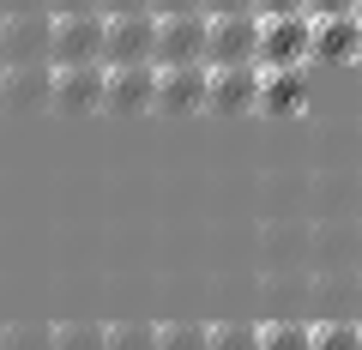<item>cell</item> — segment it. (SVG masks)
Segmentation results:
<instances>
[{
    "label": "cell",
    "instance_id": "cell-1",
    "mask_svg": "<svg viewBox=\"0 0 362 350\" xmlns=\"http://www.w3.org/2000/svg\"><path fill=\"white\" fill-rule=\"evenodd\" d=\"M314 272V218L259 223V278H296Z\"/></svg>",
    "mask_w": 362,
    "mask_h": 350
},
{
    "label": "cell",
    "instance_id": "cell-2",
    "mask_svg": "<svg viewBox=\"0 0 362 350\" xmlns=\"http://www.w3.org/2000/svg\"><path fill=\"white\" fill-rule=\"evenodd\" d=\"M54 66H109V13H54Z\"/></svg>",
    "mask_w": 362,
    "mask_h": 350
},
{
    "label": "cell",
    "instance_id": "cell-3",
    "mask_svg": "<svg viewBox=\"0 0 362 350\" xmlns=\"http://www.w3.org/2000/svg\"><path fill=\"white\" fill-rule=\"evenodd\" d=\"M314 218V169H266L259 175V223Z\"/></svg>",
    "mask_w": 362,
    "mask_h": 350
},
{
    "label": "cell",
    "instance_id": "cell-4",
    "mask_svg": "<svg viewBox=\"0 0 362 350\" xmlns=\"http://www.w3.org/2000/svg\"><path fill=\"white\" fill-rule=\"evenodd\" d=\"M157 66H211V13H175V18H163Z\"/></svg>",
    "mask_w": 362,
    "mask_h": 350
},
{
    "label": "cell",
    "instance_id": "cell-5",
    "mask_svg": "<svg viewBox=\"0 0 362 350\" xmlns=\"http://www.w3.org/2000/svg\"><path fill=\"white\" fill-rule=\"evenodd\" d=\"M157 37H163L157 13H115L109 18V66H157Z\"/></svg>",
    "mask_w": 362,
    "mask_h": 350
},
{
    "label": "cell",
    "instance_id": "cell-6",
    "mask_svg": "<svg viewBox=\"0 0 362 350\" xmlns=\"http://www.w3.org/2000/svg\"><path fill=\"white\" fill-rule=\"evenodd\" d=\"M314 54V13H290V18H266V42H259V66L284 73V66H308Z\"/></svg>",
    "mask_w": 362,
    "mask_h": 350
},
{
    "label": "cell",
    "instance_id": "cell-7",
    "mask_svg": "<svg viewBox=\"0 0 362 350\" xmlns=\"http://www.w3.org/2000/svg\"><path fill=\"white\" fill-rule=\"evenodd\" d=\"M259 42H266V18L259 13L211 18V66H259Z\"/></svg>",
    "mask_w": 362,
    "mask_h": 350
},
{
    "label": "cell",
    "instance_id": "cell-8",
    "mask_svg": "<svg viewBox=\"0 0 362 350\" xmlns=\"http://www.w3.org/2000/svg\"><path fill=\"white\" fill-rule=\"evenodd\" d=\"M332 218H362V163L314 169V223Z\"/></svg>",
    "mask_w": 362,
    "mask_h": 350
},
{
    "label": "cell",
    "instance_id": "cell-9",
    "mask_svg": "<svg viewBox=\"0 0 362 350\" xmlns=\"http://www.w3.org/2000/svg\"><path fill=\"white\" fill-rule=\"evenodd\" d=\"M6 66L54 61V13H6Z\"/></svg>",
    "mask_w": 362,
    "mask_h": 350
},
{
    "label": "cell",
    "instance_id": "cell-10",
    "mask_svg": "<svg viewBox=\"0 0 362 350\" xmlns=\"http://www.w3.org/2000/svg\"><path fill=\"white\" fill-rule=\"evenodd\" d=\"M314 272H362V218L314 223Z\"/></svg>",
    "mask_w": 362,
    "mask_h": 350
},
{
    "label": "cell",
    "instance_id": "cell-11",
    "mask_svg": "<svg viewBox=\"0 0 362 350\" xmlns=\"http://www.w3.org/2000/svg\"><path fill=\"white\" fill-rule=\"evenodd\" d=\"M266 91V66H211V115H254Z\"/></svg>",
    "mask_w": 362,
    "mask_h": 350
},
{
    "label": "cell",
    "instance_id": "cell-12",
    "mask_svg": "<svg viewBox=\"0 0 362 350\" xmlns=\"http://www.w3.org/2000/svg\"><path fill=\"white\" fill-rule=\"evenodd\" d=\"M157 109L163 115H194L211 103V66H157Z\"/></svg>",
    "mask_w": 362,
    "mask_h": 350
},
{
    "label": "cell",
    "instance_id": "cell-13",
    "mask_svg": "<svg viewBox=\"0 0 362 350\" xmlns=\"http://www.w3.org/2000/svg\"><path fill=\"white\" fill-rule=\"evenodd\" d=\"M109 103V66H54V109L85 115Z\"/></svg>",
    "mask_w": 362,
    "mask_h": 350
},
{
    "label": "cell",
    "instance_id": "cell-14",
    "mask_svg": "<svg viewBox=\"0 0 362 350\" xmlns=\"http://www.w3.org/2000/svg\"><path fill=\"white\" fill-rule=\"evenodd\" d=\"M0 109H13V115H30V109H54V61L6 66V97H0Z\"/></svg>",
    "mask_w": 362,
    "mask_h": 350
},
{
    "label": "cell",
    "instance_id": "cell-15",
    "mask_svg": "<svg viewBox=\"0 0 362 350\" xmlns=\"http://www.w3.org/2000/svg\"><path fill=\"white\" fill-rule=\"evenodd\" d=\"M157 66H109V103L115 115H139V109H157Z\"/></svg>",
    "mask_w": 362,
    "mask_h": 350
},
{
    "label": "cell",
    "instance_id": "cell-16",
    "mask_svg": "<svg viewBox=\"0 0 362 350\" xmlns=\"http://www.w3.org/2000/svg\"><path fill=\"white\" fill-rule=\"evenodd\" d=\"M314 61H362V13L314 18Z\"/></svg>",
    "mask_w": 362,
    "mask_h": 350
},
{
    "label": "cell",
    "instance_id": "cell-17",
    "mask_svg": "<svg viewBox=\"0 0 362 350\" xmlns=\"http://www.w3.org/2000/svg\"><path fill=\"white\" fill-rule=\"evenodd\" d=\"M308 109V73L284 66V73H266V91H259V115H302Z\"/></svg>",
    "mask_w": 362,
    "mask_h": 350
},
{
    "label": "cell",
    "instance_id": "cell-18",
    "mask_svg": "<svg viewBox=\"0 0 362 350\" xmlns=\"http://www.w3.org/2000/svg\"><path fill=\"white\" fill-rule=\"evenodd\" d=\"M259 350H314L308 320H266L259 326Z\"/></svg>",
    "mask_w": 362,
    "mask_h": 350
},
{
    "label": "cell",
    "instance_id": "cell-19",
    "mask_svg": "<svg viewBox=\"0 0 362 350\" xmlns=\"http://www.w3.org/2000/svg\"><path fill=\"white\" fill-rule=\"evenodd\" d=\"M157 350H211V326L199 320H169L157 332Z\"/></svg>",
    "mask_w": 362,
    "mask_h": 350
},
{
    "label": "cell",
    "instance_id": "cell-20",
    "mask_svg": "<svg viewBox=\"0 0 362 350\" xmlns=\"http://www.w3.org/2000/svg\"><path fill=\"white\" fill-rule=\"evenodd\" d=\"M314 350H362V320H314Z\"/></svg>",
    "mask_w": 362,
    "mask_h": 350
},
{
    "label": "cell",
    "instance_id": "cell-21",
    "mask_svg": "<svg viewBox=\"0 0 362 350\" xmlns=\"http://www.w3.org/2000/svg\"><path fill=\"white\" fill-rule=\"evenodd\" d=\"M54 350H109V326H90V320L54 326Z\"/></svg>",
    "mask_w": 362,
    "mask_h": 350
},
{
    "label": "cell",
    "instance_id": "cell-22",
    "mask_svg": "<svg viewBox=\"0 0 362 350\" xmlns=\"http://www.w3.org/2000/svg\"><path fill=\"white\" fill-rule=\"evenodd\" d=\"M211 350H259V326L254 320H218L211 326Z\"/></svg>",
    "mask_w": 362,
    "mask_h": 350
},
{
    "label": "cell",
    "instance_id": "cell-23",
    "mask_svg": "<svg viewBox=\"0 0 362 350\" xmlns=\"http://www.w3.org/2000/svg\"><path fill=\"white\" fill-rule=\"evenodd\" d=\"M157 332H163V326L121 320V326H109V350H157Z\"/></svg>",
    "mask_w": 362,
    "mask_h": 350
},
{
    "label": "cell",
    "instance_id": "cell-24",
    "mask_svg": "<svg viewBox=\"0 0 362 350\" xmlns=\"http://www.w3.org/2000/svg\"><path fill=\"white\" fill-rule=\"evenodd\" d=\"M6 350H54V326H37V320L6 326Z\"/></svg>",
    "mask_w": 362,
    "mask_h": 350
},
{
    "label": "cell",
    "instance_id": "cell-25",
    "mask_svg": "<svg viewBox=\"0 0 362 350\" xmlns=\"http://www.w3.org/2000/svg\"><path fill=\"white\" fill-rule=\"evenodd\" d=\"M290 13H314V0H259V18H290Z\"/></svg>",
    "mask_w": 362,
    "mask_h": 350
},
{
    "label": "cell",
    "instance_id": "cell-26",
    "mask_svg": "<svg viewBox=\"0 0 362 350\" xmlns=\"http://www.w3.org/2000/svg\"><path fill=\"white\" fill-rule=\"evenodd\" d=\"M175 13H211V0H157V18H175Z\"/></svg>",
    "mask_w": 362,
    "mask_h": 350
},
{
    "label": "cell",
    "instance_id": "cell-27",
    "mask_svg": "<svg viewBox=\"0 0 362 350\" xmlns=\"http://www.w3.org/2000/svg\"><path fill=\"white\" fill-rule=\"evenodd\" d=\"M230 13H259V0H211V18H230Z\"/></svg>",
    "mask_w": 362,
    "mask_h": 350
},
{
    "label": "cell",
    "instance_id": "cell-28",
    "mask_svg": "<svg viewBox=\"0 0 362 350\" xmlns=\"http://www.w3.org/2000/svg\"><path fill=\"white\" fill-rule=\"evenodd\" d=\"M54 13H109V0H54Z\"/></svg>",
    "mask_w": 362,
    "mask_h": 350
},
{
    "label": "cell",
    "instance_id": "cell-29",
    "mask_svg": "<svg viewBox=\"0 0 362 350\" xmlns=\"http://www.w3.org/2000/svg\"><path fill=\"white\" fill-rule=\"evenodd\" d=\"M326 13H362V0H314V18Z\"/></svg>",
    "mask_w": 362,
    "mask_h": 350
},
{
    "label": "cell",
    "instance_id": "cell-30",
    "mask_svg": "<svg viewBox=\"0 0 362 350\" xmlns=\"http://www.w3.org/2000/svg\"><path fill=\"white\" fill-rule=\"evenodd\" d=\"M115 13H157V0H109V18Z\"/></svg>",
    "mask_w": 362,
    "mask_h": 350
},
{
    "label": "cell",
    "instance_id": "cell-31",
    "mask_svg": "<svg viewBox=\"0 0 362 350\" xmlns=\"http://www.w3.org/2000/svg\"><path fill=\"white\" fill-rule=\"evenodd\" d=\"M6 13H54V0H6Z\"/></svg>",
    "mask_w": 362,
    "mask_h": 350
},
{
    "label": "cell",
    "instance_id": "cell-32",
    "mask_svg": "<svg viewBox=\"0 0 362 350\" xmlns=\"http://www.w3.org/2000/svg\"><path fill=\"white\" fill-rule=\"evenodd\" d=\"M0 54H6V13H0ZM0 66H6V61H0Z\"/></svg>",
    "mask_w": 362,
    "mask_h": 350
},
{
    "label": "cell",
    "instance_id": "cell-33",
    "mask_svg": "<svg viewBox=\"0 0 362 350\" xmlns=\"http://www.w3.org/2000/svg\"><path fill=\"white\" fill-rule=\"evenodd\" d=\"M0 97H6V66H0Z\"/></svg>",
    "mask_w": 362,
    "mask_h": 350
},
{
    "label": "cell",
    "instance_id": "cell-34",
    "mask_svg": "<svg viewBox=\"0 0 362 350\" xmlns=\"http://www.w3.org/2000/svg\"><path fill=\"white\" fill-rule=\"evenodd\" d=\"M0 350H6V326H0Z\"/></svg>",
    "mask_w": 362,
    "mask_h": 350
},
{
    "label": "cell",
    "instance_id": "cell-35",
    "mask_svg": "<svg viewBox=\"0 0 362 350\" xmlns=\"http://www.w3.org/2000/svg\"><path fill=\"white\" fill-rule=\"evenodd\" d=\"M0 13H6V0H0Z\"/></svg>",
    "mask_w": 362,
    "mask_h": 350
}]
</instances>
